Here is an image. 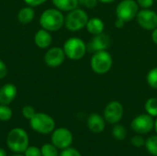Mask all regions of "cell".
Segmentation results:
<instances>
[{"instance_id":"6da1fadb","label":"cell","mask_w":157,"mask_h":156,"mask_svg":"<svg viewBox=\"0 0 157 156\" xmlns=\"http://www.w3.org/2000/svg\"><path fill=\"white\" fill-rule=\"evenodd\" d=\"M139 12V6L135 0H122L116 7L117 19L115 26L121 29L126 22L134 19Z\"/></svg>"},{"instance_id":"7a4b0ae2","label":"cell","mask_w":157,"mask_h":156,"mask_svg":"<svg viewBox=\"0 0 157 156\" xmlns=\"http://www.w3.org/2000/svg\"><path fill=\"white\" fill-rule=\"evenodd\" d=\"M40 25L48 31H57L64 25V16L57 8H49L40 17Z\"/></svg>"},{"instance_id":"3957f363","label":"cell","mask_w":157,"mask_h":156,"mask_svg":"<svg viewBox=\"0 0 157 156\" xmlns=\"http://www.w3.org/2000/svg\"><path fill=\"white\" fill-rule=\"evenodd\" d=\"M29 135L27 131L21 128L12 129L6 137V144L8 148L17 154H21L29 147Z\"/></svg>"},{"instance_id":"277c9868","label":"cell","mask_w":157,"mask_h":156,"mask_svg":"<svg viewBox=\"0 0 157 156\" xmlns=\"http://www.w3.org/2000/svg\"><path fill=\"white\" fill-rule=\"evenodd\" d=\"M88 19L86 12L76 7L64 17V26L70 31H79L86 26Z\"/></svg>"},{"instance_id":"5b68a950","label":"cell","mask_w":157,"mask_h":156,"mask_svg":"<svg viewBox=\"0 0 157 156\" xmlns=\"http://www.w3.org/2000/svg\"><path fill=\"white\" fill-rule=\"evenodd\" d=\"M113 64V60L109 52L105 51H99L94 52L91 61L90 65L91 69L94 73L98 74H104L108 73Z\"/></svg>"},{"instance_id":"8992f818","label":"cell","mask_w":157,"mask_h":156,"mask_svg":"<svg viewBox=\"0 0 157 156\" xmlns=\"http://www.w3.org/2000/svg\"><path fill=\"white\" fill-rule=\"evenodd\" d=\"M63 49L65 53V56L70 60L74 61L82 59L87 51L86 44L84 42V40L76 37L68 39L64 42Z\"/></svg>"},{"instance_id":"52a82bcc","label":"cell","mask_w":157,"mask_h":156,"mask_svg":"<svg viewBox=\"0 0 157 156\" xmlns=\"http://www.w3.org/2000/svg\"><path fill=\"white\" fill-rule=\"evenodd\" d=\"M29 121L32 130L40 134H49L55 129L54 120L46 113L37 112Z\"/></svg>"},{"instance_id":"ba28073f","label":"cell","mask_w":157,"mask_h":156,"mask_svg":"<svg viewBox=\"0 0 157 156\" xmlns=\"http://www.w3.org/2000/svg\"><path fill=\"white\" fill-rule=\"evenodd\" d=\"M155 127V120L149 114H140L131 123L132 130L138 134H147Z\"/></svg>"},{"instance_id":"9c48e42d","label":"cell","mask_w":157,"mask_h":156,"mask_svg":"<svg viewBox=\"0 0 157 156\" xmlns=\"http://www.w3.org/2000/svg\"><path fill=\"white\" fill-rule=\"evenodd\" d=\"M123 116V107L119 101H110L103 111L105 120L109 124H117L121 121Z\"/></svg>"},{"instance_id":"30bf717a","label":"cell","mask_w":157,"mask_h":156,"mask_svg":"<svg viewBox=\"0 0 157 156\" xmlns=\"http://www.w3.org/2000/svg\"><path fill=\"white\" fill-rule=\"evenodd\" d=\"M73 143V134L66 128H58L52 131V143L58 149H66Z\"/></svg>"},{"instance_id":"8fae6325","label":"cell","mask_w":157,"mask_h":156,"mask_svg":"<svg viewBox=\"0 0 157 156\" xmlns=\"http://www.w3.org/2000/svg\"><path fill=\"white\" fill-rule=\"evenodd\" d=\"M136 20L139 26L146 30H154L157 28V14L149 8L139 10Z\"/></svg>"},{"instance_id":"7c38bea8","label":"cell","mask_w":157,"mask_h":156,"mask_svg":"<svg viewBox=\"0 0 157 156\" xmlns=\"http://www.w3.org/2000/svg\"><path fill=\"white\" fill-rule=\"evenodd\" d=\"M65 57L63 49L60 47H52L46 51L44 55V62L49 67L55 68L64 62Z\"/></svg>"},{"instance_id":"4fadbf2b","label":"cell","mask_w":157,"mask_h":156,"mask_svg":"<svg viewBox=\"0 0 157 156\" xmlns=\"http://www.w3.org/2000/svg\"><path fill=\"white\" fill-rule=\"evenodd\" d=\"M109 45H110L109 36L105 33H100L93 37L92 40L86 45V48L87 51L96 52V51L107 50L109 47Z\"/></svg>"},{"instance_id":"5bb4252c","label":"cell","mask_w":157,"mask_h":156,"mask_svg":"<svg viewBox=\"0 0 157 156\" xmlns=\"http://www.w3.org/2000/svg\"><path fill=\"white\" fill-rule=\"evenodd\" d=\"M17 87L13 84H6L0 88V104L9 105L17 97Z\"/></svg>"},{"instance_id":"9a60e30c","label":"cell","mask_w":157,"mask_h":156,"mask_svg":"<svg viewBox=\"0 0 157 156\" xmlns=\"http://www.w3.org/2000/svg\"><path fill=\"white\" fill-rule=\"evenodd\" d=\"M87 127L92 132L100 133L105 130L106 120H105L104 117H102L97 113H93L87 119Z\"/></svg>"},{"instance_id":"2e32d148","label":"cell","mask_w":157,"mask_h":156,"mask_svg":"<svg viewBox=\"0 0 157 156\" xmlns=\"http://www.w3.org/2000/svg\"><path fill=\"white\" fill-rule=\"evenodd\" d=\"M52 37L50 31L44 29H39L34 36V42L36 46H38L40 49L48 48L52 44Z\"/></svg>"},{"instance_id":"e0dca14e","label":"cell","mask_w":157,"mask_h":156,"mask_svg":"<svg viewBox=\"0 0 157 156\" xmlns=\"http://www.w3.org/2000/svg\"><path fill=\"white\" fill-rule=\"evenodd\" d=\"M86 28L87 31L90 34L95 36V35L103 33L104 29H105V24H104V22L100 18H98V17H92V18L88 19Z\"/></svg>"},{"instance_id":"ac0fdd59","label":"cell","mask_w":157,"mask_h":156,"mask_svg":"<svg viewBox=\"0 0 157 156\" xmlns=\"http://www.w3.org/2000/svg\"><path fill=\"white\" fill-rule=\"evenodd\" d=\"M34 17H35V11L32 8V6H29L22 7L17 13V20L19 21V23L24 25L29 24L34 19Z\"/></svg>"},{"instance_id":"d6986e66","label":"cell","mask_w":157,"mask_h":156,"mask_svg":"<svg viewBox=\"0 0 157 156\" xmlns=\"http://www.w3.org/2000/svg\"><path fill=\"white\" fill-rule=\"evenodd\" d=\"M52 1L57 9L65 12H69L76 8L77 6L79 5L78 0H52Z\"/></svg>"},{"instance_id":"ffe728a7","label":"cell","mask_w":157,"mask_h":156,"mask_svg":"<svg viewBox=\"0 0 157 156\" xmlns=\"http://www.w3.org/2000/svg\"><path fill=\"white\" fill-rule=\"evenodd\" d=\"M144 108L150 116L157 117V97H151L147 99L144 105Z\"/></svg>"},{"instance_id":"44dd1931","label":"cell","mask_w":157,"mask_h":156,"mask_svg":"<svg viewBox=\"0 0 157 156\" xmlns=\"http://www.w3.org/2000/svg\"><path fill=\"white\" fill-rule=\"evenodd\" d=\"M112 136L118 141H123L127 136V131L124 126L117 123L112 129Z\"/></svg>"},{"instance_id":"7402d4cb","label":"cell","mask_w":157,"mask_h":156,"mask_svg":"<svg viewBox=\"0 0 157 156\" xmlns=\"http://www.w3.org/2000/svg\"><path fill=\"white\" fill-rule=\"evenodd\" d=\"M145 148L149 154L157 156V135H153L145 141Z\"/></svg>"},{"instance_id":"603a6c76","label":"cell","mask_w":157,"mask_h":156,"mask_svg":"<svg viewBox=\"0 0 157 156\" xmlns=\"http://www.w3.org/2000/svg\"><path fill=\"white\" fill-rule=\"evenodd\" d=\"M41 155L42 156H59L58 148L52 143H45L40 148Z\"/></svg>"},{"instance_id":"cb8c5ba5","label":"cell","mask_w":157,"mask_h":156,"mask_svg":"<svg viewBox=\"0 0 157 156\" xmlns=\"http://www.w3.org/2000/svg\"><path fill=\"white\" fill-rule=\"evenodd\" d=\"M13 116L12 109L8 107V105L0 104V120L1 121H7Z\"/></svg>"},{"instance_id":"d4e9b609","label":"cell","mask_w":157,"mask_h":156,"mask_svg":"<svg viewBox=\"0 0 157 156\" xmlns=\"http://www.w3.org/2000/svg\"><path fill=\"white\" fill-rule=\"evenodd\" d=\"M147 84L154 89H157V67L151 69L146 76Z\"/></svg>"},{"instance_id":"484cf974","label":"cell","mask_w":157,"mask_h":156,"mask_svg":"<svg viewBox=\"0 0 157 156\" xmlns=\"http://www.w3.org/2000/svg\"><path fill=\"white\" fill-rule=\"evenodd\" d=\"M36 113H37V112H36L35 108H34L32 106L27 105V106L23 107V108H22V115H23V117H24L25 119H27V120H31V119L34 117V115H35Z\"/></svg>"},{"instance_id":"4316f807","label":"cell","mask_w":157,"mask_h":156,"mask_svg":"<svg viewBox=\"0 0 157 156\" xmlns=\"http://www.w3.org/2000/svg\"><path fill=\"white\" fill-rule=\"evenodd\" d=\"M24 155L25 156H42L41 155V152L40 149H39L38 147L35 146H29L26 151L24 152Z\"/></svg>"},{"instance_id":"83f0119b","label":"cell","mask_w":157,"mask_h":156,"mask_svg":"<svg viewBox=\"0 0 157 156\" xmlns=\"http://www.w3.org/2000/svg\"><path fill=\"white\" fill-rule=\"evenodd\" d=\"M59 156H82L81 154L75 148H71L68 147L66 149H63L61 154H59Z\"/></svg>"},{"instance_id":"f1b7e54d","label":"cell","mask_w":157,"mask_h":156,"mask_svg":"<svg viewBox=\"0 0 157 156\" xmlns=\"http://www.w3.org/2000/svg\"><path fill=\"white\" fill-rule=\"evenodd\" d=\"M131 143H132V144L133 146L138 147V148L143 147L144 145H145V141L141 135H136V136L132 137V140H131Z\"/></svg>"},{"instance_id":"f546056e","label":"cell","mask_w":157,"mask_h":156,"mask_svg":"<svg viewBox=\"0 0 157 156\" xmlns=\"http://www.w3.org/2000/svg\"><path fill=\"white\" fill-rule=\"evenodd\" d=\"M98 0H78V3L81 6H83L86 8H89V9L96 7L98 5Z\"/></svg>"},{"instance_id":"4dcf8cb0","label":"cell","mask_w":157,"mask_h":156,"mask_svg":"<svg viewBox=\"0 0 157 156\" xmlns=\"http://www.w3.org/2000/svg\"><path fill=\"white\" fill-rule=\"evenodd\" d=\"M136 2L142 8H150L153 6L155 0H137Z\"/></svg>"},{"instance_id":"1f68e13d","label":"cell","mask_w":157,"mask_h":156,"mask_svg":"<svg viewBox=\"0 0 157 156\" xmlns=\"http://www.w3.org/2000/svg\"><path fill=\"white\" fill-rule=\"evenodd\" d=\"M46 1H47V0H24V2H25L28 6H32V7L40 6V5H42V4H44Z\"/></svg>"},{"instance_id":"d6a6232c","label":"cell","mask_w":157,"mask_h":156,"mask_svg":"<svg viewBox=\"0 0 157 156\" xmlns=\"http://www.w3.org/2000/svg\"><path fill=\"white\" fill-rule=\"evenodd\" d=\"M6 74H7V68H6V63L0 60V79H3L6 76Z\"/></svg>"},{"instance_id":"836d02e7","label":"cell","mask_w":157,"mask_h":156,"mask_svg":"<svg viewBox=\"0 0 157 156\" xmlns=\"http://www.w3.org/2000/svg\"><path fill=\"white\" fill-rule=\"evenodd\" d=\"M152 40H153V41L157 45V28H155V29L153 30V33H152Z\"/></svg>"},{"instance_id":"e575fe53","label":"cell","mask_w":157,"mask_h":156,"mask_svg":"<svg viewBox=\"0 0 157 156\" xmlns=\"http://www.w3.org/2000/svg\"><path fill=\"white\" fill-rule=\"evenodd\" d=\"M115 0H98V2L100 3H103V4H109V3H112L114 2Z\"/></svg>"},{"instance_id":"d590c367","label":"cell","mask_w":157,"mask_h":156,"mask_svg":"<svg viewBox=\"0 0 157 156\" xmlns=\"http://www.w3.org/2000/svg\"><path fill=\"white\" fill-rule=\"evenodd\" d=\"M0 156H6V153L3 148H0Z\"/></svg>"},{"instance_id":"8d00e7d4","label":"cell","mask_w":157,"mask_h":156,"mask_svg":"<svg viewBox=\"0 0 157 156\" xmlns=\"http://www.w3.org/2000/svg\"><path fill=\"white\" fill-rule=\"evenodd\" d=\"M154 128H155V132L157 133V119L155 121V127H154Z\"/></svg>"},{"instance_id":"74e56055","label":"cell","mask_w":157,"mask_h":156,"mask_svg":"<svg viewBox=\"0 0 157 156\" xmlns=\"http://www.w3.org/2000/svg\"><path fill=\"white\" fill-rule=\"evenodd\" d=\"M12 156H25V155H22L21 154H17V153H16L14 155H12Z\"/></svg>"},{"instance_id":"f35d334b","label":"cell","mask_w":157,"mask_h":156,"mask_svg":"<svg viewBox=\"0 0 157 156\" xmlns=\"http://www.w3.org/2000/svg\"><path fill=\"white\" fill-rule=\"evenodd\" d=\"M156 1H157V0H156Z\"/></svg>"}]
</instances>
